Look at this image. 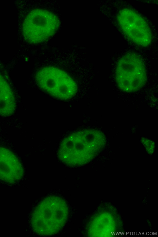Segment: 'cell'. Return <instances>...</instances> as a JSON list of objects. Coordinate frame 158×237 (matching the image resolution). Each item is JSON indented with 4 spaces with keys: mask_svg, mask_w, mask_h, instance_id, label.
<instances>
[{
    "mask_svg": "<svg viewBox=\"0 0 158 237\" xmlns=\"http://www.w3.org/2000/svg\"><path fill=\"white\" fill-rule=\"evenodd\" d=\"M32 12L30 35L34 42H41L54 35L59 27V20L55 14L47 10L37 9Z\"/></svg>",
    "mask_w": 158,
    "mask_h": 237,
    "instance_id": "4",
    "label": "cell"
},
{
    "mask_svg": "<svg viewBox=\"0 0 158 237\" xmlns=\"http://www.w3.org/2000/svg\"><path fill=\"white\" fill-rule=\"evenodd\" d=\"M40 84L44 89L55 97L66 99L75 93L76 84L64 72L49 67L43 69L38 74Z\"/></svg>",
    "mask_w": 158,
    "mask_h": 237,
    "instance_id": "2",
    "label": "cell"
},
{
    "mask_svg": "<svg viewBox=\"0 0 158 237\" xmlns=\"http://www.w3.org/2000/svg\"><path fill=\"white\" fill-rule=\"evenodd\" d=\"M118 19L124 33L134 42L142 46L150 44L152 34L150 29L139 14L131 10L124 9L119 13Z\"/></svg>",
    "mask_w": 158,
    "mask_h": 237,
    "instance_id": "3",
    "label": "cell"
},
{
    "mask_svg": "<svg viewBox=\"0 0 158 237\" xmlns=\"http://www.w3.org/2000/svg\"><path fill=\"white\" fill-rule=\"evenodd\" d=\"M23 173L22 165L15 156L8 149L0 147V178L15 180L20 178Z\"/></svg>",
    "mask_w": 158,
    "mask_h": 237,
    "instance_id": "5",
    "label": "cell"
},
{
    "mask_svg": "<svg viewBox=\"0 0 158 237\" xmlns=\"http://www.w3.org/2000/svg\"><path fill=\"white\" fill-rule=\"evenodd\" d=\"M68 210L66 202L60 197L51 196L45 198L33 212L31 223L34 230L41 235L56 233L66 222Z\"/></svg>",
    "mask_w": 158,
    "mask_h": 237,
    "instance_id": "1",
    "label": "cell"
}]
</instances>
